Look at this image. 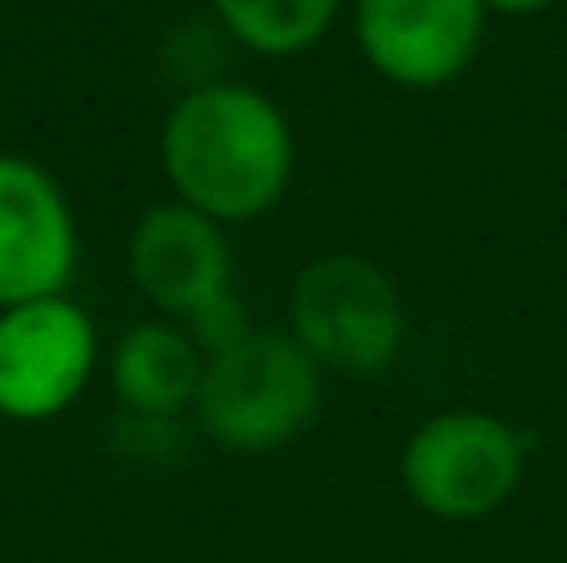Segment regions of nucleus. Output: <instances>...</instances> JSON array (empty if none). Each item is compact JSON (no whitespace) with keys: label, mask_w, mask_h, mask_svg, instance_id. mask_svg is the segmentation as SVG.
<instances>
[{"label":"nucleus","mask_w":567,"mask_h":563,"mask_svg":"<svg viewBox=\"0 0 567 563\" xmlns=\"http://www.w3.org/2000/svg\"><path fill=\"white\" fill-rule=\"evenodd\" d=\"M159 170L169 195L215 225L265 219L293 180L289 115L255 85L199 80L159 125Z\"/></svg>","instance_id":"f257e3e1"},{"label":"nucleus","mask_w":567,"mask_h":563,"mask_svg":"<svg viewBox=\"0 0 567 563\" xmlns=\"http://www.w3.org/2000/svg\"><path fill=\"white\" fill-rule=\"evenodd\" d=\"M483 0H353L363 60L403 90L458 80L483 45Z\"/></svg>","instance_id":"0eeeda50"},{"label":"nucleus","mask_w":567,"mask_h":563,"mask_svg":"<svg viewBox=\"0 0 567 563\" xmlns=\"http://www.w3.org/2000/svg\"><path fill=\"white\" fill-rule=\"evenodd\" d=\"M130 279L165 319H179L205 355L249 335V315L235 295V249L225 225L159 199L130 229Z\"/></svg>","instance_id":"7ed1b4c3"},{"label":"nucleus","mask_w":567,"mask_h":563,"mask_svg":"<svg viewBox=\"0 0 567 563\" xmlns=\"http://www.w3.org/2000/svg\"><path fill=\"white\" fill-rule=\"evenodd\" d=\"M528 444L513 424L453 409L413 429L403 444V489L433 519H488L513 499Z\"/></svg>","instance_id":"39448f33"},{"label":"nucleus","mask_w":567,"mask_h":563,"mask_svg":"<svg viewBox=\"0 0 567 563\" xmlns=\"http://www.w3.org/2000/svg\"><path fill=\"white\" fill-rule=\"evenodd\" d=\"M493 16H538V10L558 6V0H483Z\"/></svg>","instance_id":"9b49d317"},{"label":"nucleus","mask_w":567,"mask_h":563,"mask_svg":"<svg viewBox=\"0 0 567 563\" xmlns=\"http://www.w3.org/2000/svg\"><path fill=\"white\" fill-rule=\"evenodd\" d=\"M100 329L70 295L0 309V419L50 424L90 389Z\"/></svg>","instance_id":"423d86ee"},{"label":"nucleus","mask_w":567,"mask_h":563,"mask_svg":"<svg viewBox=\"0 0 567 563\" xmlns=\"http://www.w3.org/2000/svg\"><path fill=\"white\" fill-rule=\"evenodd\" d=\"M75 259V209L55 175L25 155H0V309L65 295Z\"/></svg>","instance_id":"6e6552de"},{"label":"nucleus","mask_w":567,"mask_h":563,"mask_svg":"<svg viewBox=\"0 0 567 563\" xmlns=\"http://www.w3.org/2000/svg\"><path fill=\"white\" fill-rule=\"evenodd\" d=\"M403 299L399 285L373 259L323 255L293 279L289 335L303 355L333 375H379L403 349Z\"/></svg>","instance_id":"20e7f679"},{"label":"nucleus","mask_w":567,"mask_h":563,"mask_svg":"<svg viewBox=\"0 0 567 563\" xmlns=\"http://www.w3.org/2000/svg\"><path fill=\"white\" fill-rule=\"evenodd\" d=\"M205 379V349L179 319H140L115 339L110 385L140 424H169L195 414V395Z\"/></svg>","instance_id":"1a4fd4ad"},{"label":"nucleus","mask_w":567,"mask_h":563,"mask_svg":"<svg viewBox=\"0 0 567 563\" xmlns=\"http://www.w3.org/2000/svg\"><path fill=\"white\" fill-rule=\"evenodd\" d=\"M209 6L245 50L284 60L303 55L329 35L343 0H209Z\"/></svg>","instance_id":"9d476101"},{"label":"nucleus","mask_w":567,"mask_h":563,"mask_svg":"<svg viewBox=\"0 0 567 563\" xmlns=\"http://www.w3.org/2000/svg\"><path fill=\"white\" fill-rule=\"evenodd\" d=\"M323 369L303 355L289 329H249L235 345L205 355L195 419L219 449L269 454L313 424Z\"/></svg>","instance_id":"f03ea898"}]
</instances>
